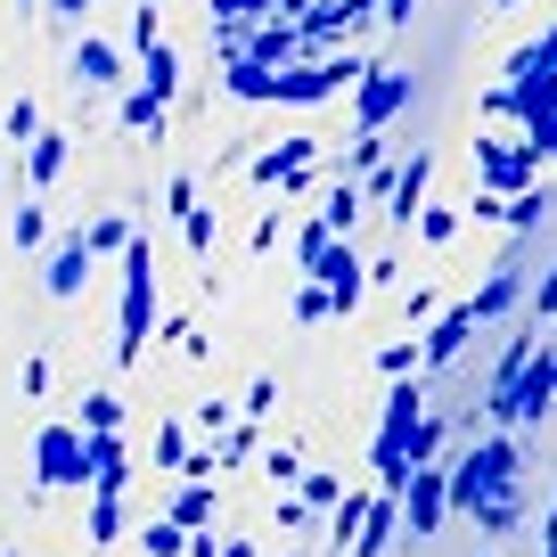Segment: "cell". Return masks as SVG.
<instances>
[{
	"instance_id": "obj_1",
	"label": "cell",
	"mask_w": 557,
	"mask_h": 557,
	"mask_svg": "<svg viewBox=\"0 0 557 557\" xmlns=\"http://www.w3.org/2000/svg\"><path fill=\"white\" fill-rule=\"evenodd\" d=\"M115 271H123V304H115V369H139V361H148V345H157V246H148V230L123 246Z\"/></svg>"
},
{
	"instance_id": "obj_2",
	"label": "cell",
	"mask_w": 557,
	"mask_h": 557,
	"mask_svg": "<svg viewBox=\"0 0 557 557\" xmlns=\"http://www.w3.org/2000/svg\"><path fill=\"white\" fill-rule=\"evenodd\" d=\"M524 484V459L508 435H475L468 451L451 459V517H475L484 500H500V492Z\"/></svg>"
},
{
	"instance_id": "obj_3",
	"label": "cell",
	"mask_w": 557,
	"mask_h": 557,
	"mask_svg": "<svg viewBox=\"0 0 557 557\" xmlns=\"http://www.w3.org/2000/svg\"><path fill=\"white\" fill-rule=\"evenodd\" d=\"M549 410H557V336L541 329L533 361L517 369V385H508L500 401H484V418H492V426H541Z\"/></svg>"
},
{
	"instance_id": "obj_4",
	"label": "cell",
	"mask_w": 557,
	"mask_h": 557,
	"mask_svg": "<svg viewBox=\"0 0 557 557\" xmlns=\"http://www.w3.org/2000/svg\"><path fill=\"white\" fill-rule=\"evenodd\" d=\"M34 484L41 492H90V451H83V426H74V418H50L34 435Z\"/></svg>"
},
{
	"instance_id": "obj_5",
	"label": "cell",
	"mask_w": 557,
	"mask_h": 557,
	"mask_svg": "<svg viewBox=\"0 0 557 557\" xmlns=\"http://www.w3.org/2000/svg\"><path fill=\"white\" fill-rule=\"evenodd\" d=\"M443 517H451V468L426 459V468H410V484H401V533H410V541H435Z\"/></svg>"
},
{
	"instance_id": "obj_6",
	"label": "cell",
	"mask_w": 557,
	"mask_h": 557,
	"mask_svg": "<svg viewBox=\"0 0 557 557\" xmlns=\"http://www.w3.org/2000/svg\"><path fill=\"white\" fill-rule=\"evenodd\" d=\"M90 271H99V255H90L83 222H74L66 238H50V246H41V296H50V304H74V296L90 287Z\"/></svg>"
},
{
	"instance_id": "obj_7",
	"label": "cell",
	"mask_w": 557,
	"mask_h": 557,
	"mask_svg": "<svg viewBox=\"0 0 557 557\" xmlns=\"http://www.w3.org/2000/svg\"><path fill=\"white\" fill-rule=\"evenodd\" d=\"M304 278H320V287H329L336 320H352V312H361V296H369V262L352 255V238H329V246H320V262H312Z\"/></svg>"
},
{
	"instance_id": "obj_8",
	"label": "cell",
	"mask_w": 557,
	"mask_h": 557,
	"mask_svg": "<svg viewBox=\"0 0 557 557\" xmlns=\"http://www.w3.org/2000/svg\"><path fill=\"white\" fill-rule=\"evenodd\" d=\"M401 107H410V74L401 66H369L361 83H352V132H385Z\"/></svg>"
},
{
	"instance_id": "obj_9",
	"label": "cell",
	"mask_w": 557,
	"mask_h": 557,
	"mask_svg": "<svg viewBox=\"0 0 557 557\" xmlns=\"http://www.w3.org/2000/svg\"><path fill=\"white\" fill-rule=\"evenodd\" d=\"M312 164H320V139H278V148H255V157H246V181H255V189H304Z\"/></svg>"
},
{
	"instance_id": "obj_10",
	"label": "cell",
	"mask_w": 557,
	"mask_h": 557,
	"mask_svg": "<svg viewBox=\"0 0 557 557\" xmlns=\"http://www.w3.org/2000/svg\"><path fill=\"white\" fill-rule=\"evenodd\" d=\"M164 213L181 222L189 255H213V238H222V213H213V206H197V181H189V173H173V181H164Z\"/></svg>"
},
{
	"instance_id": "obj_11",
	"label": "cell",
	"mask_w": 557,
	"mask_h": 557,
	"mask_svg": "<svg viewBox=\"0 0 557 557\" xmlns=\"http://www.w3.org/2000/svg\"><path fill=\"white\" fill-rule=\"evenodd\" d=\"M66 74H74L83 90H123V50L83 25V34H74V50H66Z\"/></svg>"
},
{
	"instance_id": "obj_12",
	"label": "cell",
	"mask_w": 557,
	"mask_h": 557,
	"mask_svg": "<svg viewBox=\"0 0 557 557\" xmlns=\"http://www.w3.org/2000/svg\"><path fill=\"white\" fill-rule=\"evenodd\" d=\"M17 157H25V189H58V181H66V164H74V132H50V123H41Z\"/></svg>"
},
{
	"instance_id": "obj_13",
	"label": "cell",
	"mask_w": 557,
	"mask_h": 557,
	"mask_svg": "<svg viewBox=\"0 0 557 557\" xmlns=\"http://www.w3.org/2000/svg\"><path fill=\"white\" fill-rule=\"evenodd\" d=\"M426 181H435V157H426V148H410V164H394V197H385V222H394V230L418 222V206H426Z\"/></svg>"
},
{
	"instance_id": "obj_14",
	"label": "cell",
	"mask_w": 557,
	"mask_h": 557,
	"mask_svg": "<svg viewBox=\"0 0 557 557\" xmlns=\"http://www.w3.org/2000/svg\"><path fill=\"white\" fill-rule=\"evenodd\" d=\"M475 329H484V320H475V304H451V312H435V329L418 336V345H426V369H451L459 352H468Z\"/></svg>"
},
{
	"instance_id": "obj_15",
	"label": "cell",
	"mask_w": 557,
	"mask_h": 557,
	"mask_svg": "<svg viewBox=\"0 0 557 557\" xmlns=\"http://www.w3.org/2000/svg\"><path fill=\"white\" fill-rule=\"evenodd\" d=\"M83 451H90V492H132V451H123V426L83 435Z\"/></svg>"
},
{
	"instance_id": "obj_16",
	"label": "cell",
	"mask_w": 557,
	"mask_h": 557,
	"mask_svg": "<svg viewBox=\"0 0 557 557\" xmlns=\"http://www.w3.org/2000/svg\"><path fill=\"white\" fill-rule=\"evenodd\" d=\"M394 541H401V492H369V517H361L345 557H385Z\"/></svg>"
},
{
	"instance_id": "obj_17",
	"label": "cell",
	"mask_w": 557,
	"mask_h": 557,
	"mask_svg": "<svg viewBox=\"0 0 557 557\" xmlns=\"http://www.w3.org/2000/svg\"><path fill=\"white\" fill-rule=\"evenodd\" d=\"M468 304H475V320H484V329H492V320H508V312H524V271H517V262H500V271H492Z\"/></svg>"
},
{
	"instance_id": "obj_18",
	"label": "cell",
	"mask_w": 557,
	"mask_h": 557,
	"mask_svg": "<svg viewBox=\"0 0 557 557\" xmlns=\"http://www.w3.org/2000/svg\"><path fill=\"white\" fill-rule=\"evenodd\" d=\"M139 74H148V90H157L164 107H173V99H181V83H189V74H181V50H173L164 34H157V41H139Z\"/></svg>"
},
{
	"instance_id": "obj_19",
	"label": "cell",
	"mask_w": 557,
	"mask_h": 557,
	"mask_svg": "<svg viewBox=\"0 0 557 557\" xmlns=\"http://www.w3.org/2000/svg\"><path fill=\"white\" fill-rule=\"evenodd\" d=\"M164 517L189 524V533H197V524H213V517H222V500H213V475H181V492H173V508H164Z\"/></svg>"
},
{
	"instance_id": "obj_20",
	"label": "cell",
	"mask_w": 557,
	"mask_h": 557,
	"mask_svg": "<svg viewBox=\"0 0 557 557\" xmlns=\"http://www.w3.org/2000/svg\"><path fill=\"white\" fill-rule=\"evenodd\" d=\"M361 206H369V189H361V181H329V197H320V222H329L336 230V238H352V222H361Z\"/></svg>"
},
{
	"instance_id": "obj_21",
	"label": "cell",
	"mask_w": 557,
	"mask_h": 557,
	"mask_svg": "<svg viewBox=\"0 0 557 557\" xmlns=\"http://www.w3.org/2000/svg\"><path fill=\"white\" fill-rule=\"evenodd\" d=\"M83 238H90V255H99V262H123V246H132L139 230H132V213H90Z\"/></svg>"
},
{
	"instance_id": "obj_22",
	"label": "cell",
	"mask_w": 557,
	"mask_h": 557,
	"mask_svg": "<svg viewBox=\"0 0 557 557\" xmlns=\"http://www.w3.org/2000/svg\"><path fill=\"white\" fill-rule=\"evenodd\" d=\"M164 123H173V107H164L148 83H139V90H123V132H148V139H164Z\"/></svg>"
},
{
	"instance_id": "obj_23",
	"label": "cell",
	"mask_w": 557,
	"mask_h": 557,
	"mask_svg": "<svg viewBox=\"0 0 557 557\" xmlns=\"http://www.w3.org/2000/svg\"><path fill=\"white\" fill-rule=\"evenodd\" d=\"M83 524H90V541H99V549H115V541H123V492H90Z\"/></svg>"
},
{
	"instance_id": "obj_24",
	"label": "cell",
	"mask_w": 557,
	"mask_h": 557,
	"mask_svg": "<svg viewBox=\"0 0 557 557\" xmlns=\"http://www.w3.org/2000/svg\"><path fill=\"white\" fill-rule=\"evenodd\" d=\"M262 484H271V492L304 484V451H296V443H271V451H262Z\"/></svg>"
},
{
	"instance_id": "obj_25",
	"label": "cell",
	"mask_w": 557,
	"mask_h": 557,
	"mask_svg": "<svg viewBox=\"0 0 557 557\" xmlns=\"http://www.w3.org/2000/svg\"><path fill=\"white\" fill-rule=\"evenodd\" d=\"M74 426H83V435H99V426H123V394H115V385H90Z\"/></svg>"
},
{
	"instance_id": "obj_26",
	"label": "cell",
	"mask_w": 557,
	"mask_h": 557,
	"mask_svg": "<svg viewBox=\"0 0 557 557\" xmlns=\"http://www.w3.org/2000/svg\"><path fill=\"white\" fill-rule=\"evenodd\" d=\"M443 435H451V426H443V418H435V401H426V418H418V426H410V443H401V451H410V468L443 459Z\"/></svg>"
},
{
	"instance_id": "obj_27",
	"label": "cell",
	"mask_w": 557,
	"mask_h": 557,
	"mask_svg": "<svg viewBox=\"0 0 557 557\" xmlns=\"http://www.w3.org/2000/svg\"><path fill=\"white\" fill-rule=\"evenodd\" d=\"M541 213H549L541 181H533V189H517V197H500V230H541Z\"/></svg>"
},
{
	"instance_id": "obj_28",
	"label": "cell",
	"mask_w": 557,
	"mask_h": 557,
	"mask_svg": "<svg viewBox=\"0 0 557 557\" xmlns=\"http://www.w3.org/2000/svg\"><path fill=\"white\" fill-rule=\"evenodd\" d=\"M418 238H426V246H451L459 238V230H468V213H451V206H418Z\"/></svg>"
},
{
	"instance_id": "obj_29",
	"label": "cell",
	"mask_w": 557,
	"mask_h": 557,
	"mask_svg": "<svg viewBox=\"0 0 557 557\" xmlns=\"http://www.w3.org/2000/svg\"><path fill=\"white\" fill-rule=\"evenodd\" d=\"M139 549H148V557H189V524H173V517H148Z\"/></svg>"
},
{
	"instance_id": "obj_30",
	"label": "cell",
	"mask_w": 557,
	"mask_h": 557,
	"mask_svg": "<svg viewBox=\"0 0 557 557\" xmlns=\"http://www.w3.org/2000/svg\"><path fill=\"white\" fill-rule=\"evenodd\" d=\"M377 369H385V377H418V369H426V345H418V336H410V329H401V336H394V345H385V352H377Z\"/></svg>"
},
{
	"instance_id": "obj_31",
	"label": "cell",
	"mask_w": 557,
	"mask_h": 557,
	"mask_svg": "<svg viewBox=\"0 0 557 557\" xmlns=\"http://www.w3.org/2000/svg\"><path fill=\"white\" fill-rule=\"evenodd\" d=\"M475 524H484L492 541L517 533V524H524V492H500V500H484V508H475Z\"/></svg>"
},
{
	"instance_id": "obj_32",
	"label": "cell",
	"mask_w": 557,
	"mask_h": 557,
	"mask_svg": "<svg viewBox=\"0 0 557 557\" xmlns=\"http://www.w3.org/2000/svg\"><path fill=\"white\" fill-rule=\"evenodd\" d=\"M34 132H41V107H34V99L17 90V99H9V115H0V139H9V148H25Z\"/></svg>"
},
{
	"instance_id": "obj_33",
	"label": "cell",
	"mask_w": 557,
	"mask_h": 557,
	"mask_svg": "<svg viewBox=\"0 0 557 557\" xmlns=\"http://www.w3.org/2000/svg\"><path fill=\"white\" fill-rule=\"evenodd\" d=\"M361 517H369V492H345V500L329 508V533H336V549H352V533H361Z\"/></svg>"
},
{
	"instance_id": "obj_34",
	"label": "cell",
	"mask_w": 557,
	"mask_h": 557,
	"mask_svg": "<svg viewBox=\"0 0 557 557\" xmlns=\"http://www.w3.org/2000/svg\"><path fill=\"white\" fill-rule=\"evenodd\" d=\"M524 320H541V329L557 320V262H549V271L533 278V287H524Z\"/></svg>"
},
{
	"instance_id": "obj_35",
	"label": "cell",
	"mask_w": 557,
	"mask_h": 557,
	"mask_svg": "<svg viewBox=\"0 0 557 557\" xmlns=\"http://www.w3.org/2000/svg\"><path fill=\"white\" fill-rule=\"evenodd\" d=\"M385 164V132H352V157H345V173L361 181V173H377Z\"/></svg>"
},
{
	"instance_id": "obj_36",
	"label": "cell",
	"mask_w": 557,
	"mask_h": 557,
	"mask_svg": "<svg viewBox=\"0 0 557 557\" xmlns=\"http://www.w3.org/2000/svg\"><path fill=\"white\" fill-rule=\"evenodd\" d=\"M296 320H304V329L336 320V304H329V287H320V278H304V287H296Z\"/></svg>"
},
{
	"instance_id": "obj_37",
	"label": "cell",
	"mask_w": 557,
	"mask_h": 557,
	"mask_svg": "<svg viewBox=\"0 0 557 557\" xmlns=\"http://www.w3.org/2000/svg\"><path fill=\"white\" fill-rule=\"evenodd\" d=\"M296 492H304V500H312V508H320V517H329V508H336V500H345V484H336V475H329V468H304V484H296Z\"/></svg>"
},
{
	"instance_id": "obj_38",
	"label": "cell",
	"mask_w": 557,
	"mask_h": 557,
	"mask_svg": "<svg viewBox=\"0 0 557 557\" xmlns=\"http://www.w3.org/2000/svg\"><path fill=\"white\" fill-rule=\"evenodd\" d=\"M148 459H157L164 475H181V468H189V435H181V426H157V451H148Z\"/></svg>"
},
{
	"instance_id": "obj_39",
	"label": "cell",
	"mask_w": 557,
	"mask_h": 557,
	"mask_svg": "<svg viewBox=\"0 0 557 557\" xmlns=\"http://www.w3.org/2000/svg\"><path fill=\"white\" fill-rule=\"evenodd\" d=\"M9 230H17L25 255H41V246H50V213H41V206H17V222H9Z\"/></svg>"
},
{
	"instance_id": "obj_40",
	"label": "cell",
	"mask_w": 557,
	"mask_h": 557,
	"mask_svg": "<svg viewBox=\"0 0 557 557\" xmlns=\"http://www.w3.org/2000/svg\"><path fill=\"white\" fill-rule=\"evenodd\" d=\"M329 238H336V230H329V222L312 213V222L296 230V271H312V262H320V246H329Z\"/></svg>"
},
{
	"instance_id": "obj_41",
	"label": "cell",
	"mask_w": 557,
	"mask_h": 557,
	"mask_svg": "<svg viewBox=\"0 0 557 557\" xmlns=\"http://www.w3.org/2000/svg\"><path fill=\"white\" fill-rule=\"evenodd\" d=\"M312 517H320V508L304 500V492H278V533H304Z\"/></svg>"
},
{
	"instance_id": "obj_42",
	"label": "cell",
	"mask_w": 557,
	"mask_h": 557,
	"mask_svg": "<svg viewBox=\"0 0 557 557\" xmlns=\"http://www.w3.org/2000/svg\"><path fill=\"white\" fill-rule=\"evenodd\" d=\"M238 410H246V418H271V410H278V377H255V385H246V401H238Z\"/></svg>"
},
{
	"instance_id": "obj_43",
	"label": "cell",
	"mask_w": 557,
	"mask_h": 557,
	"mask_svg": "<svg viewBox=\"0 0 557 557\" xmlns=\"http://www.w3.org/2000/svg\"><path fill=\"white\" fill-rule=\"evenodd\" d=\"M17 385H25V394H34V401H41V394H50V361H41V352H34V361L17 369Z\"/></svg>"
},
{
	"instance_id": "obj_44",
	"label": "cell",
	"mask_w": 557,
	"mask_h": 557,
	"mask_svg": "<svg viewBox=\"0 0 557 557\" xmlns=\"http://www.w3.org/2000/svg\"><path fill=\"white\" fill-rule=\"evenodd\" d=\"M41 9H50V17H66V25H90V9H99V0H41Z\"/></svg>"
},
{
	"instance_id": "obj_45",
	"label": "cell",
	"mask_w": 557,
	"mask_h": 557,
	"mask_svg": "<svg viewBox=\"0 0 557 557\" xmlns=\"http://www.w3.org/2000/svg\"><path fill=\"white\" fill-rule=\"evenodd\" d=\"M164 336H173V345H181V352H189V361H206V336H197V329H189V320H173V329H164Z\"/></svg>"
},
{
	"instance_id": "obj_46",
	"label": "cell",
	"mask_w": 557,
	"mask_h": 557,
	"mask_svg": "<svg viewBox=\"0 0 557 557\" xmlns=\"http://www.w3.org/2000/svg\"><path fill=\"white\" fill-rule=\"evenodd\" d=\"M541 557H557V492H549V517H541Z\"/></svg>"
},
{
	"instance_id": "obj_47",
	"label": "cell",
	"mask_w": 557,
	"mask_h": 557,
	"mask_svg": "<svg viewBox=\"0 0 557 557\" xmlns=\"http://www.w3.org/2000/svg\"><path fill=\"white\" fill-rule=\"evenodd\" d=\"M410 9H418V0H385L377 17H385V25H410Z\"/></svg>"
},
{
	"instance_id": "obj_48",
	"label": "cell",
	"mask_w": 557,
	"mask_h": 557,
	"mask_svg": "<svg viewBox=\"0 0 557 557\" xmlns=\"http://www.w3.org/2000/svg\"><path fill=\"white\" fill-rule=\"evenodd\" d=\"M222 557H262V549H255V541H222Z\"/></svg>"
},
{
	"instance_id": "obj_49",
	"label": "cell",
	"mask_w": 557,
	"mask_h": 557,
	"mask_svg": "<svg viewBox=\"0 0 557 557\" xmlns=\"http://www.w3.org/2000/svg\"><path fill=\"white\" fill-rule=\"evenodd\" d=\"M492 9H524V0H492Z\"/></svg>"
},
{
	"instance_id": "obj_50",
	"label": "cell",
	"mask_w": 557,
	"mask_h": 557,
	"mask_svg": "<svg viewBox=\"0 0 557 557\" xmlns=\"http://www.w3.org/2000/svg\"><path fill=\"white\" fill-rule=\"evenodd\" d=\"M148 9H173V0H148Z\"/></svg>"
},
{
	"instance_id": "obj_51",
	"label": "cell",
	"mask_w": 557,
	"mask_h": 557,
	"mask_svg": "<svg viewBox=\"0 0 557 557\" xmlns=\"http://www.w3.org/2000/svg\"><path fill=\"white\" fill-rule=\"evenodd\" d=\"M17 9H41V0H17Z\"/></svg>"
}]
</instances>
